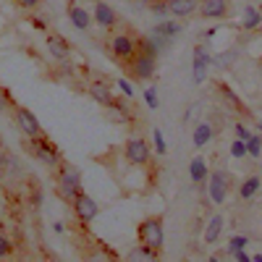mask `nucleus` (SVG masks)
Returning <instances> with one entry per match:
<instances>
[{"label":"nucleus","mask_w":262,"mask_h":262,"mask_svg":"<svg viewBox=\"0 0 262 262\" xmlns=\"http://www.w3.org/2000/svg\"><path fill=\"white\" fill-rule=\"evenodd\" d=\"M210 196H212V202L215 205H223V200H226V194H228V173H223V170H215V173H210Z\"/></svg>","instance_id":"obj_9"},{"label":"nucleus","mask_w":262,"mask_h":262,"mask_svg":"<svg viewBox=\"0 0 262 262\" xmlns=\"http://www.w3.org/2000/svg\"><path fill=\"white\" fill-rule=\"evenodd\" d=\"M152 139H155V147H158V155H165V142H163V134L155 128V134H152Z\"/></svg>","instance_id":"obj_33"},{"label":"nucleus","mask_w":262,"mask_h":262,"mask_svg":"<svg viewBox=\"0 0 262 262\" xmlns=\"http://www.w3.org/2000/svg\"><path fill=\"white\" fill-rule=\"evenodd\" d=\"M233 257H236V259H242V262H247V259H249V257H247V254H244V249H242V252H236V254H233Z\"/></svg>","instance_id":"obj_37"},{"label":"nucleus","mask_w":262,"mask_h":262,"mask_svg":"<svg viewBox=\"0 0 262 262\" xmlns=\"http://www.w3.org/2000/svg\"><path fill=\"white\" fill-rule=\"evenodd\" d=\"M123 155L131 165H147L149 163V144L142 137H128V142L123 147Z\"/></svg>","instance_id":"obj_6"},{"label":"nucleus","mask_w":262,"mask_h":262,"mask_svg":"<svg viewBox=\"0 0 262 262\" xmlns=\"http://www.w3.org/2000/svg\"><path fill=\"white\" fill-rule=\"evenodd\" d=\"M155 257H158L155 252H149V249L142 247V244H139L137 249H131V252H128V259H131V262H134V259H155Z\"/></svg>","instance_id":"obj_27"},{"label":"nucleus","mask_w":262,"mask_h":262,"mask_svg":"<svg viewBox=\"0 0 262 262\" xmlns=\"http://www.w3.org/2000/svg\"><path fill=\"white\" fill-rule=\"evenodd\" d=\"M69 18H71V24L76 29H81V32H86V29H90V24H92L90 13H86L84 8H79V6H74V3H69Z\"/></svg>","instance_id":"obj_17"},{"label":"nucleus","mask_w":262,"mask_h":262,"mask_svg":"<svg viewBox=\"0 0 262 262\" xmlns=\"http://www.w3.org/2000/svg\"><path fill=\"white\" fill-rule=\"evenodd\" d=\"M24 147L32 152V158H37L42 165H48V168H58L60 165V152L58 147L42 134V137H34V139H27Z\"/></svg>","instance_id":"obj_1"},{"label":"nucleus","mask_w":262,"mask_h":262,"mask_svg":"<svg viewBox=\"0 0 262 262\" xmlns=\"http://www.w3.org/2000/svg\"><path fill=\"white\" fill-rule=\"evenodd\" d=\"M149 11L155 13V16H160V18H165V16H170V8H168V0H149Z\"/></svg>","instance_id":"obj_26"},{"label":"nucleus","mask_w":262,"mask_h":262,"mask_svg":"<svg viewBox=\"0 0 262 262\" xmlns=\"http://www.w3.org/2000/svg\"><path fill=\"white\" fill-rule=\"evenodd\" d=\"M210 63H212V58L207 55V50L196 45V48H194V81H196V84H202V81L207 79V66H210Z\"/></svg>","instance_id":"obj_12"},{"label":"nucleus","mask_w":262,"mask_h":262,"mask_svg":"<svg viewBox=\"0 0 262 262\" xmlns=\"http://www.w3.org/2000/svg\"><path fill=\"white\" fill-rule=\"evenodd\" d=\"M236 137L247 142V139H249V128H247L244 123H236Z\"/></svg>","instance_id":"obj_34"},{"label":"nucleus","mask_w":262,"mask_h":262,"mask_svg":"<svg viewBox=\"0 0 262 262\" xmlns=\"http://www.w3.org/2000/svg\"><path fill=\"white\" fill-rule=\"evenodd\" d=\"M111 53L118 63H126L131 66L134 63V58L139 55V48H137V39L131 37V34H116L111 39Z\"/></svg>","instance_id":"obj_4"},{"label":"nucleus","mask_w":262,"mask_h":262,"mask_svg":"<svg viewBox=\"0 0 262 262\" xmlns=\"http://www.w3.org/2000/svg\"><path fill=\"white\" fill-rule=\"evenodd\" d=\"M217 92H221L223 97H226V102L231 105V107H236V111H244V105H242V100H238L231 90H228V86L226 84H217Z\"/></svg>","instance_id":"obj_25"},{"label":"nucleus","mask_w":262,"mask_h":262,"mask_svg":"<svg viewBox=\"0 0 262 262\" xmlns=\"http://www.w3.org/2000/svg\"><path fill=\"white\" fill-rule=\"evenodd\" d=\"M13 121H16L18 131H21L27 139H34V137L45 134V131H42V126H39V121H37V116L29 111V107H24V105H13Z\"/></svg>","instance_id":"obj_5"},{"label":"nucleus","mask_w":262,"mask_h":262,"mask_svg":"<svg viewBox=\"0 0 262 262\" xmlns=\"http://www.w3.org/2000/svg\"><path fill=\"white\" fill-rule=\"evenodd\" d=\"M13 252V244H11V238L6 236V233H0V259L3 257H8Z\"/></svg>","instance_id":"obj_30"},{"label":"nucleus","mask_w":262,"mask_h":262,"mask_svg":"<svg viewBox=\"0 0 262 262\" xmlns=\"http://www.w3.org/2000/svg\"><path fill=\"white\" fill-rule=\"evenodd\" d=\"M231 155H233V158H244V155H247V142H244V139L233 142V147H231Z\"/></svg>","instance_id":"obj_31"},{"label":"nucleus","mask_w":262,"mask_h":262,"mask_svg":"<svg viewBox=\"0 0 262 262\" xmlns=\"http://www.w3.org/2000/svg\"><path fill=\"white\" fill-rule=\"evenodd\" d=\"M137 236H139L142 247L160 254V249H163V217H144V221L139 223Z\"/></svg>","instance_id":"obj_2"},{"label":"nucleus","mask_w":262,"mask_h":262,"mask_svg":"<svg viewBox=\"0 0 262 262\" xmlns=\"http://www.w3.org/2000/svg\"><path fill=\"white\" fill-rule=\"evenodd\" d=\"M137 48L142 55H152V58H158V39H152V37H137Z\"/></svg>","instance_id":"obj_21"},{"label":"nucleus","mask_w":262,"mask_h":262,"mask_svg":"<svg viewBox=\"0 0 262 262\" xmlns=\"http://www.w3.org/2000/svg\"><path fill=\"white\" fill-rule=\"evenodd\" d=\"M223 215H212L210 217V223H207V228H205V242L207 244H215L217 238H221V233H223Z\"/></svg>","instance_id":"obj_19"},{"label":"nucleus","mask_w":262,"mask_h":262,"mask_svg":"<svg viewBox=\"0 0 262 262\" xmlns=\"http://www.w3.org/2000/svg\"><path fill=\"white\" fill-rule=\"evenodd\" d=\"M244 247H247V236H233V238H231V244H228V252L236 254V252H242Z\"/></svg>","instance_id":"obj_29"},{"label":"nucleus","mask_w":262,"mask_h":262,"mask_svg":"<svg viewBox=\"0 0 262 262\" xmlns=\"http://www.w3.org/2000/svg\"><path fill=\"white\" fill-rule=\"evenodd\" d=\"M155 71H158V63H155V58L152 55H137L134 58V63H131V76H134L137 81H144V79H152L155 76Z\"/></svg>","instance_id":"obj_8"},{"label":"nucleus","mask_w":262,"mask_h":262,"mask_svg":"<svg viewBox=\"0 0 262 262\" xmlns=\"http://www.w3.org/2000/svg\"><path fill=\"white\" fill-rule=\"evenodd\" d=\"M179 24L176 21H160V24L155 27V37H173V34H179Z\"/></svg>","instance_id":"obj_23"},{"label":"nucleus","mask_w":262,"mask_h":262,"mask_svg":"<svg viewBox=\"0 0 262 262\" xmlns=\"http://www.w3.org/2000/svg\"><path fill=\"white\" fill-rule=\"evenodd\" d=\"M259 24H262V13H259L257 8L247 6V8H244V18H242V27H244L247 32H252V29H257Z\"/></svg>","instance_id":"obj_20"},{"label":"nucleus","mask_w":262,"mask_h":262,"mask_svg":"<svg viewBox=\"0 0 262 262\" xmlns=\"http://www.w3.org/2000/svg\"><path fill=\"white\" fill-rule=\"evenodd\" d=\"M90 95H92V100H95V102H100L102 107H107V105H111V102L116 100V95H113V90H111V84L102 81V79L92 81V86H90Z\"/></svg>","instance_id":"obj_14"},{"label":"nucleus","mask_w":262,"mask_h":262,"mask_svg":"<svg viewBox=\"0 0 262 262\" xmlns=\"http://www.w3.org/2000/svg\"><path fill=\"white\" fill-rule=\"evenodd\" d=\"M168 8H170V16L186 18L194 11H200V0H168Z\"/></svg>","instance_id":"obj_16"},{"label":"nucleus","mask_w":262,"mask_h":262,"mask_svg":"<svg viewBox=\"0 0 262 262\" xmlns=\"http://www.w3.org/2000/svg\"><path fill=\"white\" fill-rule=\"evenodd\" d=\"M228 11H231L228 0H200V16L202 18L217 21V18H226Z\"/></svg>","instance_id":"obj_10"},{"label":"nucleus","mask_w":262,"mask_h":262,"mask_svg":"<svg viewBox=\"0 0 262 262\" xmlns=\"http://www.w3.org/2000/svg\"><path fill=\"white\" fill-rule=\"evenodd\" d=\"M189 176L194 184H205L210 179V173H207V160L205 158H194L191 165H189Z\"/></svg>","instance_id":"obj_18"},{"label":"nucleus","mask_w":262,"mask_h":262,"mask_svg":"<svg viewBox=\"0 0 262 262\" xmlns=\"http://www.w3.org/2000/svg\"><path fill=\"white\" fill-rule=\"evenodd\" d=\"M81 191V176L74 165H58V194L63 196L66 202H74V196Z\"/></svg>","instance_id":"obj_3"},{"label":"nucleus","mask_w":262,"mask_h":262,"mask_svg":"<svg viewBox=\"0 0 262 262\" xmlns=\"http://www.w3.org/2000/svg\"><path fill=\"white\" fill-rule=\"evenodd\" d=\"M13 3H16V6H21V8H29V11H32V8H37V6H39V0H13Z\"/></svg>","instance_id":"obj_35"},{"label":"nucleus","mask_w":262,"mask_h":262,"mask_svg":"<svg viewBox=\"0 0 262 262\" xmlns=\"http://www.w3.org/2000/svg\"><path fill=\"white\" fill-rule=\"evenodd\" d=\"M95 21H97L102 29H113L118 24V16H116V11L107 6V3L97 0V3H95Z\"/></svg>","instance_id":"obj_13"},{"label":"nucleus","mask_w":262,"mask_h":262,"mask_svg":"<svg viewBox=\"0 0 262 262\" xmlns=\"http://www.w3.org/2000/svg\"><path fill=\"white\" fill-rule=\"evenodd\" d=\"M0 90H3V86H0Z\"/></svg>","instance_id":"obj_38"},{"label":"nucleus","mask_w":262,"mask_h":262,"mask_svg":"<svg viewBox=\"0 0 262 262\" xmlns=\"http://www.w3.org/2000/svg\"><path fill=\"white\" fill-rule=\"evenodd\" d=\"M128 97H116L111 105H107V116H111L113 123H131L134 121V116H131V107L126 102Z\"/></svg>","instance_id":"obj_11"},{"label":"nucleus","mask_w":262,"mask_h":262,"mask_svg":"<svg viewBox=\"0 0 262 262\" xmlns=\"http://www.w3.org/2000/svg\"><path fill=\"white\" fill-rule=\"evenodd\" d=\"M118 86L123 90V95H126V97H131V95H134V90H131V84H128L126 79H118Z\"/></svg>","instance_id":"obj_36"},{"label":"nucleus","mask_w":262,"mask_h":262,"mask_svg":"<svg viewBox=\"0 0 262 262\" xmlns=\"http://www.w3.org/2000/svg\"><path fill=\"white\" fill-rule=\"evenodd\" d=\"M74 212H76V217L81 223H92L95 217H97V212H100V207H97V202L92 200L90 194H84V191H79L76 196H74Z\"/></svg>","instance_id":"obj_7"},{"label":"nucleus","mask_w":262,"mask_h":262,"mask_svg":"<svg viewBox=\"0 0 262 262\" xmlns=\"http://www.w3.org/2000/svg\"><path fill=\"white\" fill-rule=\"evenodd\" d=\"M48 50H50L53 58H58V60H69V58H71L69 39L60 37V34H50V37H48Z\"/></svg>","instance_id":"obj_15"},{"label":"nucleus","mask_w":262,"mask_h":262,"mask_svg":"<svg viewBox=\"0 0 262 262\" xmlns=\"http://www.w3.org/2000/svg\"><path fill=\"white\" fill-rule=\"evenodd\" d=\"M210 137H212V128H210L207 123H200V126L194 128V144H196V147L207 144V142H210Z\"/></svg>","instance_id":"obj_24"},{"label":"nucleus","mask_w":262,"mask_h":262,"mask_svg":"<svg viewBox=\"0 0 262 262\" xmlns=\"http://www.w3.org/2000/svg\"><path fill=\"white\" fill-rule=\"evenodd\" d=\"M262 186V179L259 176H249L244 184H242V189H238V194H242V200H252L254 196V191Z\"/></svg>","instance_id":"obj_22"},{"label":"nucleus","mask_w":262,"mask_h":262,"mask_svg":"<svg viewBox=\"0 0 262 262\" xmlns=\"http://www.w3.org/2000/svg\"><path fill=\"white\" fill-rule=\"evenodd\" d=\"M144 100H147L149 107H158V90H155V86H149V90L144 92Z\"/></svg>","instance_id":"obj_32"},{"label":"nucleus","mask_w":262,"mask_h":262,"mask_svg":"<svg viewBox=\"0 0 262 262\" xmlns=\"http://www.w3.org/2000/svg\"><path fill=\"white\" fill-rule=\"evenodd\" d=\"M247 152H249L252 158H259L262 155V139L259 137H249L247 139Z\"/></svg>","instance_id":"obj_28"}]
</instances>
